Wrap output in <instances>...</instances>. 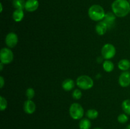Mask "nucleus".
Masks as SVG:
<instances>
[{
	"mask_svg": "<svg viewBox=\"0 0 130 129\" xmlns=\"http://www.w3.org/2000/svg\"><path fill=\"white\" fill-rule=\"evenodd\" d=\"M111 7L112 12L118 17H124L129 13L130 3L127 0H115Z\"/></svg>",
	"mask_w": 130,
	"mask_h": 129,
	"instance_id": "f257e3e1",
	"label": "nucleus"
},
{
	"mask_svg": "<svg viewBox=\"0 0 130 129\" xmlns=\"http://www.w3.org/2000/svg\"><path fill=\"white\" fill-rule=\"evenodd\" d=\"M88 15L90 19L93 21L100 22L104 18L105 13L102 6L99 5H93L88 9Z\"/></svg>",
	"mask_w": 130,
	"mask_h": 129,
	"instance_id": "f03ea898",
	"label": "nucleus"
},
{
	"mask_svg": "<svg viewBox=\"0 0 130 129\" xmlns=\"http://www.w3.org/2000/svg\"><path fill=\"white\" fill-rule=\"evenodd\" d=\"M85 114L83 108L77 102L72 103L69 108V115L73 120H81Z\"/></svg>",
	"mask_w": 130,
	"mask_h": 129,
	"instance_id": "7ed1b4c3",
	"label": "nucleus"
},
{
	"mask_svg": "<svg viewBox=\"0 0 130 129\" xmlns=\"http://www.w3.org/2000/svg\"><path fill=\"white\" fill-rule=\"evenodd\" d=\"M76 85L82 90H89L93 87L94 85L93 80L88 75H81L76 80Z\"/></svg>",
	"mask_w": 130,
	"mask_h": 129,
	"instance_id": "20e7f679",
	"label": "nucleus"
},
{
	"mask_svg": "<svg viewBox=\"0 0 130 129\" xmlns=\"http://www.w3.org/2000/svg\"><path fill=\"white\" fill-rule=\"evenodd\" d=\"M101 53L103 58L106 60H109L115 56L116 49L114 45L110 43H107V44H104V46L102 47Z\"/></svg>",
	"mask_w": 130,
	"mask_h": 129,
	"instance_id": "39448f33",
	"label": "nucleus"
},
{
	"mask_svg": "<svg viewBox=\"0 0 130 129\" xmlns=\"http://www.w3.org/2000/svg\"><path fill=\"white\" fill-rule=\"evenodd\" d=\"M14 55L10 48H3L0 51V60L4 64H10L13 60Z\"/></svg>",
	"mask_w": 130,
	"mask_h": 129,
	"instance_id": "423d86ee",
	"label": "nucleus"
},
{
	"mask_svg": "<svg viewBox=\"0 0 130 129\" xmlns=\"http://www.w3.org/2000/svg\"><path fill=\"white\" fill-rule=\"evenodd\" d=\"M18 41L19 39L17 35L14 32L8 33L5 38V43L6 46L10 48H13L16 46Z\"/></svg>",
	"mask_w": 130,
	"mask_h": 129,
	"instance_id": "0eeeda50",
	"label": "nucleus"
},
{
	"mask_svg": "<svg viewBox=\"0 0 130 129\" xmlns=\"http://www.w3.org/2000/svg\"><path fill=\"white\" fill-rule=\"evenodd\" d=\"M119 83L122 87H127L130 85V72L128 71L121 73L119 77Z\"/></svg>",
	"mask_w": 130,
	"mask_h": 129,
	"instance_id": "6e6552de",
	"label": "nucleus"
},
{
	"mask_svg": "<svg viewBox=\"0 0 130 129\" xmlns=\"http://www.w3.org/2000/svg\"><path fill=\"white\" fill-rule=\"evenodd\" d=\"M116 18V16L113 12H107L105 13L103 21L107 24L108 29H111V28L113 27L115 24Z\"/></svg>",
	"mask_w": 130,
	"mask_h": 129,
	"instance_id": "1a4fd4ad",
	"label": "nucleus"
},
{
	"mask_svg": "<svg viewBox=\"0 0 130 129\" xmlns=\"http://www.w3.org/2000/svg\"><path fill=\"white\" fill-rule=\"evenodd\" d=\"M36 109V106L34 101L31 99H27L24 103V111L25 113L31 115L34 113Z\"/></svg>",
	"mask_w": 130,
	"mask_h": 129,
	"instance_id": "9d476101",
	"label": "nucleus"
},
{
	"mask_svg": "<svg viewBox=\"0 0 130 129\" xmlns=\"http://www.w3.org/2000/svg\"><path fill=\"white\" fill-rule=\"evenodd\" d=\"M39 1L38 0H27L25 5V10L28 12H33L38 10Z\"/></svg>",
	"mask_w": 130,
	"mask_h": 129,
	"instance_id": "9b49d317",
	"label": "nucleus"
},
{
	"mask_svg": "<svg viewBox=\"0 0 130 129\" xmlns=\"http://www.w3.org/2000/svg\"><path fill=\"white\" fill-rule=\"evenodd\" d=\"M107 25L103 20L99 22L95 27V30L99 35H104L107 32Z\"/></svg>",
	"mask_w": 130,
	"mask_h": 129,
	"instance_id": "f8f14e48",
	"label": "nucleus"
},
{
	"mask_svg": "<svg viewBox=\"0 0 130 129\" xmlns=\"http://www.w3.org/2000/svg\"><path fill=\"white\" fill-rule=\"evenodd\" d=\"M75 82L71 78H67L62 82V87L66 91H71L74 88Z\"/></svg>",
	"mask_w": 130,
	"mask_h": 129,
	"instance_id": "ddd939ff",
	"label": "nucleus"
},
{
	"mask_svg": "<svg viewBox=\"0 0 130 129\" xmlns=\"http://www.w3.org/2000/svg\"><path fill=\"white\" fill-rule=\"evenodd\" d=\"M24 17V12L22 9H16L13 13V19L16 22H20Z\"/></svg>",
	"mask_w": 130,
	"mask_h": 129,
	"instance_id": "4468645a",
	"label": "nucleus"
},
{
	"mask_svg": "<svg viewBox=\"0 0 130 129\" xmlns=\"http://www.w3.org/2000/svg\"><path fill=\"white\" fill-rule=\"evenodd\" d=\"M118 66L120 70L123 72L128 71V70L130 68V61L127 59H121L118 63Z\"/></svg>",
	"mask_w": 130,
	"mask_h": 129,
	"instance_id": "2eb2a0df",
	"label": "nucleus"
},
{
	"mask_svg": "<svg viewBox=\"0 0 130 129\" xmlns=\"http://www.w3.org/2000/svg\"><path fill=\"white\" fill-rule=\"evenodd\" d=\"M79 129H90L91 127V123L90 119L83 118L80 120L79 123Z\"/></svg>",
	"mask_w": 130,
	"mask_h": 129,
	"instance_id": "dca6fc26",
	"label": "nucleus"
},
{
	"mask_svg": "<svg viewBox=\"0 0 130 129\" xmlns=\"http://www.w3.org/2000/svg\"><path fill=\"white\" fill-rule=\"evenodd\" d=\"M103 68L106 72H111L114 70V64L111 61L105 60L103 63Z\"/></svg>",
	"mask_w": 130,
	"mask_h": 129,
	"instance_id": "f3484780",
	"label": "nucleus"
},
{
	"mask_svg": "<svg viewBox=\"0 0 130 129\" xmlns=\"http://www.w3.org/2000/svg\"><path fill=\"white\" fill-rule=\"evenodd\" d=\"M86 115L88 118L90 119V120H94L98 117L99 112L95 109H90L86 111Z\"/></svg>",
	"mask_w": 130,
	"mask_h": 129,
	"instance_id": "a211bd4d",
	"label": "nucleus"
},
{
	"mask_svg": "<svg viewBox=\"0 0 130 129\" xmlns=\"http://www.w3.org/2000/svg\"><path fill=\"white\" fill-rule=\"evenodd\" d=\"M121 107L124 113L130 115V99L124 100L122 102Z\"/></svg>",
	"mask_w": 130,
	"mask_h": 129,
	"instance_id": "6ab92c4d",
	"label": "nucleus"
},
{
	"mask_svg": "<svg viewBox=\"0 0 130 129\" xmlns=\"http://www.w3.org/2000/svg\"><path fill=\"white\" fill-rule=\"evenodd\" d=\"M26 1L25 0H13V6L15 9L25 8V5Z\"/></svg>",
	"mask_w": 130,
	"mask_h": 129,
	"instance_id": "aec40b11",
	"label": "nucleus"
},
{
	"mask_svg": "<svg viewBox=\"0 0 130 129\" xmlns=\"http://www.w3.org/2000/svg\"><path fill=\"white\" fill-rule=\"evenodd\" d=\"M25 96L28 99H32L35 96V91L33 88L29 87L25 91Z\"/></svg>",
	"mask_w": 130,
	"mask_h": 129,
	"instance_id": "412c9836",
	"label": "nucleus"
},
{
	"mask_svg": "<svg viewBox=\"0 0 130 129\" xmlns=\"http://www.w3.org/2000/svg\"><path fill=\"white\" fill-rule=\"evenodd\" d=\"M7 105L8 103L6 99L3 96H0V110H1V111H3L6 110V108H7Z\"/></svg>",
	"mask_w": 130,
	"mask_h": 129,
	"instance_id": "4be33fe9",
	"label": "nucleus"
},
{
	"mask_svg": "<svg viewBox=\"0 0 130 129\" xmlns=\"http://www.w3.org/2000/svg\"><path fill=\"white\" fill-rule=\"evenodd\" d=\"M118 121L120 123H126L128 121V116L126 113H122L118 116Z\"/></svg>",
	"mask_w": 130,
	"mask_h": 129,
	"instance_id": "5701e85b",
	"label": "nucleus"
},
{
	"mask_svg": "<svg viewBox=\"0 0 130 129\" xmlns=\"http://www.w3.org/2000/svg\"><path fill=\"white\" fill-rule=\"evenodd\" d=\"M81 97H82V92H81V90L76 89L73 91V92H72V97L74 99L79 100L81 98Z\"/></svg>",
	"mask_w": 130,
	"mask_h": 129,
	"instance_id": "b1692460",
	"label": "nucleus"
},
{
	"mask_svg": "<svg viewBox=\"0 0 130 129\" xmlns=\"http://www.w3.org/2000/svg\"><path fill=\"white\" fill-rule=\"evenodd\" d=\"M5 85V80L3 77H0V88L2 89Z\"/></svg>",
	"mask_w": 130,
	"mask_h": 129,
	"instance_id": "393cba45",
	"label": "nucleus"
},
{
	"mask_svg": "<svg viewBox=\"0 0 130 129\" xmlns=\"http://www.w3.org/2000/svg\"><path fill=\"white\" fill-rule=\"evenodd\" d=\"M3 65H4L3 63H0V71L3 70Z\"/></svg>",
	"mask_w": 130,
	"mask_h": 129,
	"instance_id": "a878e982",
	"label": "nucleus"
},
{
	"mask_svg": "<svg viewBox=\"0 0 130 129\" xmlns=\"http://www.w3.org/2000/svg\"><path fill=\"white\" fill-rule=\"evenodd\" d=\"M0 7H1V10H0V12L2 13L3 12V5L2 3H0Z\"/></svg>",
	"mask_w": 130,
	"mask_h": 129,
	"instance_id": "bb28decb",
	"label": "nucleus"
},
{
	"mask_svg": "<svg viewBox=\"0 0 130 129\" xmlns=\"http://www.w3.org/2000/svg\"><path fill=\"white\" fill-rule=\"evenodd\" d=\"M125 129H130V124H129L128 125H127L126 127L125 128Z\"/></svg>",
	"mask_w": 130,
	"mask_h": 129,
	"instance_id": "cd10ccee",
	"label": "nucleus"
},
{
	"mask_svg": "<svg viewBox=\"0 0 130 129\" xmlns=\"http://www.w3.org/2000/svg\"><path fill=\"white\" fill-rule=\"evenodd\" d=\"M93 129H102V128H99V127H96V128H93Z\"/></svg>",
	"mask_w": 130,
	"mask_h": 129,
	"instance_id": "c85d7f7f",
	"label": "nucleus"
},
{
	"mask_svg": "<svg viewBox=\"0 0 130 129\" xmlns=\"http://www.w3.org/2000/svg\"><path fill=\"white\" fill-rule=\"evenodd\" d=\"M129 3H130V0H129Z\"/></svg>",
	"mask_w": 130,
	"mask_h": 129,
	"instance_id": "c756f323",
	"label": "nucleus"
},
{
	"mask_svg": "<svg viewBox=\"0 0 130 129\" xmlns=\"http://www.w3.org/2000/svg\"><path fill=\"white\" fill-rule=\"evenodd\" d=\"M129 13H130V11H129Z\"/></svg>",
	"mask_w": 130,
	"mask_h": 129,
	"instance_id": "7c9ffc66",
	"label": "nucleus"
}]
</instances>
